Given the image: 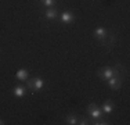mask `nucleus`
<instances>
[{"label": "nucleus", "mask_w": 130, "mask_h": 125, "mask_svg": "<svg viewBox=\"0 0 130 125\" xmlns=\"http://www.w3.org/2000/svg\"><path fill=\"white\" fill-rule=\"evenodd\" d=\"M55 3H57V0H42V4L44 6V7H51Z\"/></svg>", "instance_id": "12"}, {"label": "nucleus", "mask_w": 130, "mask_h": 125, "mask_svg": "<svg viewBox=\"0 0 130 125\" xmlns=\"http://www.w3.org/2000/svg\"><path fill=\"white\" fill-rule=\"evenodd\" d=\"M115 40H116V35L115 33H111V35H108L107 38H105V40L103 43H104V46H107L108 50H109L113 45H115Z\"/></svg>", "instance_id": "7"}, {"label": "nucleus", "mask_w": 130, "mask_h": 125, "mask_svg": "<svg viewBox=\"0 0 130 125\" xmlns=\"http://www.w3.org/2000/svg\"><path fill=\"white\" fill-rule=\"evenodd\" d=\"M15 78H17L18 81H26L28 78H29V74H28V71L25 70V68H21V70L17 71Z\"/></svg>", "instance_id": "9"}, {"label": "nucleus", "mask_w": 130, "mask_h": 125, "mask_svg": "<svg viewBox=\"0 0 130 125\" xmlns=\"http://www.w3.org/2000/svg\"><path fill=\"white\" fill-rule=\"evenodd\" d=\"M86 111H87V114L90 115L93 120H98V118L104 117V112L101 110V107H98L95 103H90V104L87 106V108H86Z\"/></svg>", "instance_id": "1"}, {"label": "nucleus", "mask_w": 130, "mask_h": 125, "mask_svg": "<svg viewBox=\"0 0 130 125\" xmlns=\"http://www.w3.org/2000/svg\"><path fill=\"white\" fill-rule=\"evenodd\" d=\"M73 20H75V17H73V14L71 11H64L61 14V22L64 24H72Z\"/></svg>", "instance_id": "5"}, {"label": "nucleus", "mask_w": 130, "mask_h": 125, "mask_svg": "<svg viewBox=\"0 0 130 125\" xmlns=\"http://www.w3.org/2000/svg\"><path fill=\"white\" fill-rule=\"evenodd\" d=\"M43 86H44V81H43L42 78H40V77L33 78V90H35V92H39V90H42Z\"/></svg>", "instance_id": "8"}, {"label": "nucleus", "mask_w": 130, "mask_h": 125, "mask_svg": "<svg viewBox=\"0 0 130 125\" xmlns=\"http://www.w3.org/2000/svg\"><path fill=\"white\" fill-rule=\"evenodd\" d=\"M78 120H79V117L75 115V114H69V115L65 117V122H67L68 125H76L78 124Z\"/></svg>", "instance_id": "11"}, {"label": "nucleus", "mask_w": 130, "mask_h": 125, "mask_svg": "<svg viewBox=\"0 0 130 125\" xmlns=\"http://www.w3.org/2000/svg\"><path fill=\"white\" fill-rule=\"evenodd\" d=\"M78 124L79 125H87V124H90V121H89L87 118L82 117V118H79V120H78Z\"/></svg>", "instance_id": "15"}, {"label": "nucleus", "mask_w": 130, "mask_h": 125, "mask_svg": "<svg viewBox=\"0 0 130 125\" xmlns=\"http://www.w3.org/2000/svg\"><path fill=\"white\" fill-rule=\"evenodd\" d=\"M93 35H94V38L97 40H100V42L103 43L105 40V38L108 36V31L105 29V28H103V27H98V28L94 29V33H93Z\"/></svg>", "instance_id": "2"}, {"label": "nucleus", "mask_w": 130, "mask_h": 125, "mask_svg": "<svg viewBox=\"0 0 130 125\" xmlns=\"http://www.w3.org/2000/svg\"><path fill=\"white\" fill-rule=\"evenodd\" d=\"M122 77H112V78H109V79L107 81V83H108V86L111 88V89H113V90H118L119 89V86L122 85Z\"/></svg>", "instance_id": "3"}, {"label": "nucleus", "mask_w": 130, "mask_h": 125, "mask_svg": "<svg viewBox=\"0 0 130 125\" xmlns=\"http://www.w3.org/2000/svg\"><path fill=\"white\" fill-rule=\"evenodd\" d=\"M101 110H103L104 114H111V112L113 111V104H112V102H105L104 104H103V107H101Z\"/></svg>", "instance_id": "10"}, {"label": "nucleus", "mask_w": 130, "mask_h": 125, "mask_svg": "<svg viewBox=\"0 0 130 125\" xmlns=\"http://www.w3.org/2000/svg\"><path fill=\"white\" fill-rule=\"evenodd\" d=\"M26 92H28V89L25 85H17L13 89V93H14L15 97H24L26 95Z\"/></svg>", "instance_id": "4"}, {"label": "nucleus", "mask_w": 130, "mask_h": 125, "mask_svg": "<svg viewBox=\"0 0 130 125\" xmlns=\"http://www.w3.org/2000/svg\"><path fill=\"white\" fill-rule=\"evenodd\" d=\"M94 125H108L109 122H108L107 120H104V118H98V120H95V122H93Z\"/></svg>", "instance_id": "13"}, {"label": "nucleus", "mask_w": 130, "mask_h": 125, "mask_svg": "<svg viewBox=\"0 0 130 125\" xmlns=\"http://www.w3.org/2000/svg\"><path fill=\"white\" fill-rule=\"evenodd\" d=\"M6 122H4V121H3V120H0V125H4Z\"/></svg>", "instance_id": "16"}, {"label": "nucleus", "mask_w": 130, "mask_h": 125, "mask_svg": "<svg viewBox=\"0 0 130 125\" xmlns=\"http://www.w3.org/2000/svg\"><path fill=\"white\" fill-rule=\"evenodd\" d=\"M26 82V89H29V90H33V79H29V78H28V79L25 81Z\"/></svg>", "instance_id": "14"}, {"label": "nucleus", "mask_w": 130, "mask_h": 125, "mask_svg": "<svg viewBox=\"0 0 130 125\" xmlns=\"http://www.w3.org/2000/svg\"><path fill=\"white\" fill-rule=\"evenodd\" d=\"M57 15H58V11H57V8H53V7H48L47 10L44 11V17L47 18V20H55L57 18Z\"/></svg>", "instance_id": "6"}]
</instances>
